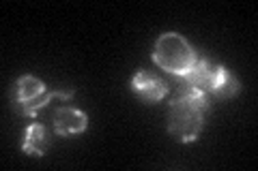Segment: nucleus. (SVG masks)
<instances>
[{
	"mask_svg": "<svg viewBox=\"0 0 258 171\" xmlns=\"http://www.w3.org/2000/svg\"><path fill=\"white\" fill-rule=\"evenodd\" d=\"M153 60L166 73L183 77L191 71V67L198 60V56L194 52V47L187 43V39H183L181 35H176V32H164L155 43Z\"/></svg>",
	"mask_w": 258,
	"mask_h": 171,
	"instance_id": "f03ea898",
	"label": "nucleus"
},
{
	"mask_svg": "<svg viewBox=\"0 0 258 171\" xmlns=\"http://www.w3.org/2000/svg\"><path fill=\"white\" fill-rule=\"evenodd\" d=\"M45 84L41 79L32 77V75H24L20 77L18 81H15V88H13V101L15 105L20 107V111L26 107V105H30L32 101H37L41 94H45Z\"/></svg>",
	"mask_w": 258,
	"mask_h": 171,
	"instance_id": "39448f33",
	"label": "nucleus"
},
{
	"mask_svg": "<svg viewBox=\"0 0 258 171\" xmlns=\"http://www.w3.org/2000/svg\"><path fill=\"white\" fill-rule=\"evenodd\" d=\"M132 90L144 103H159L168 94V84L151 71H138L132 79Z\"/></svg>",
	"mask_w": 258,
	"mask_h": 171,
	"instance_id": "7ed1b4c3",
	"label": "nucleus"
},
{
	"mask_svg": "<svg viewBox=\"0 0 258 171\" xmlns=\"http://www.w3.org/2000/svg\"><path fill=\"white\" fill-rule=\"evenodd\" d=\"M239 92V81L232 73L226 67H215L213 71V79L209 84V96H215V99H230Z\"/></svg>",
	"mask_w": 258,
	"mask_h": 171,
	"instance_id": "0eeeda50",
	"label": "nucleus"
},
{
	"mask_svg": "<svg viewBox=\"0 0 258 171\" xmlns=\"http://www.w3.org/2000/svg\"><path fill=\"white\" fill-rule=\"evenodd\" d=\"M213 71H215V67L207 58H198L196 64L191 67V71L187 75H183L181 79L185 81V86H191V88H198V90L207 92L209 84H211V79H213Z\"/></svg>",
	"mask_w": 258,
	"mask_h": 171,
	"instance_id": "6e6552de",
	"label": "nucleus"
},
{
	"mask_svg": "<svg viewBox=\"0 0 258 171\" xmlns=\"http://www.w3.org/2000/svg\"><path fill=\"white\" fill-rule=\"evenodd\" d=\"M88 118L84 111L74 109V107H60L54 113V131L60 137H71V135H80L86 131Z\"/></svg>",
	"mask_w": 258,
	"mask_h": 171,
	"instance_id": "20e7f679",
	"label": "nucleus"
},
{
	"mask_svg": "<svg viewBox=\"0 0 258 171\" xmlns=\"http://www.w3.org/2000/svg\"><path fill=\"white\" fill-rule=\"evenodd\" d=\"M71 96H74V92H71V90H69V92H60V90H58V92H45V94L39 96L37 101H32L30 105H26V107L22 109V113H24V116H28V118H35L37 111L43 109L52 99H64V101H67V99H71Z\"/></svg>",
	"mask_w": 258,
	"mask_h": 171,
	"instance_id": "1a4fd4ad",
	"label": "nucleus"
},
{
	"mask_svg": "<svg viewBox=\"0 0 258 171\" xmlns=\"http://www.w3.org/2000/svg\"><path fill=\"white\" fill-rule=\"evenodd\" d=\"M207 109H209V94L198 90V88L185 86L179 92V96L170 103L168 133L181 143L196 141L200 133H203Z\"/></svg>",
	"mask_w": 258,
	"mask_h": 171,
	"instance_id": "f257e3e1",
	"label": "nucleus"
},
{
	"mask_svg": "<svg viewBox=\"0 0 258 171\" xmlns=\"http://www.w3.org/2000/svg\"><path fill=\"white\" fill-rule=\"evenodd\" d=\"M47 148H50V137H47L45 126L39 124V122L26 126L24 137H22V150H24V154H28V156H45Z\"/></svg>",
	"mask_w": 258,
	"mask_h": 171,
	"instance_id": "423d86ee",
	"label": "nucleus"
}]
</instances>
